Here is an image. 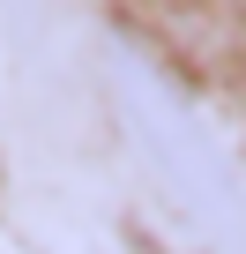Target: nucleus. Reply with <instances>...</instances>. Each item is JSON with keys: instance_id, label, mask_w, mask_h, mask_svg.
I'll return each instance as SVG.
<instances>
[{"instance_id": "nucleus-1", "label": "nucleus", "mask_w": 246, "mask_h": 254, "mask_svg": "<svg viewBox=\"0 0 246 254\" xmlns=\"http://www.w3.org/2000/svg\"><path fill=\"white\" fill-rule=\"evenodd\" d=\"M104 90H112V112L127 127V142L149 172V187L209 239H239L246 232V187L231 172V157L216 150V135L201 127V112L157 75L142 67L135 53H112L104 60Z\"/></svg>"}, {"instance_id": "nucleus-2", "label": "nucleus", "mask_w": 246, "mask_h": 254, "mask_svg": "<svg viewBox=\"0 0 246 254\" xmlns=\"http://www.w3.org/2000/svg\"><path fill=\"white\" fill-rule=\"evenodd\" d=\"M149 38H164L179 60H201L209 82H231L239 60H246V30H239V8L231 0H135Z\"/></svg>"}]
</instances>
